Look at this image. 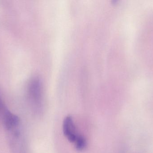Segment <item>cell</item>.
Returning <instances> with one entry per match:
<instances>
[{
  "instance_id": "1",
  "label": "cell",
  "mask_w": 153,
  "mask_h": 153,
  "mask_svg": "<svg viewBox=\"0 0 153 153\" xmlns=\"http://www.w3.org/2000/svg\"><path fill=\"white\" fill-rule=\"evenodd\" d=\"M30 100L34 105L39 106L41 103L42 89L40 80L35 77L30 82L28 89Z\"/></svg>"
},
{
  "instance_id": "2",
  "label": "cell",
  "mask_w": 153,
  "mask_h": 153,
  "mask_svg": "<svg viewBox=\"0 0 153 153\" xmlns=\"http://www.w3.org/2000/svg\"><path fill=\"white\" fill-rule=\"evenodd\" d=\"M3 124L6 131H8L20 125V119L18 116L13 114L4 106L2 110Z\"/></svg>"
},
{
  "instance_id": "3",
  "label": "cell",
  "mask_w": 153,
  "mask_h": 153,
  "mask_svg": "<svg viewBox=\"0 0 153 153\" xmlns=\"http://www.w3.org/2000/svg\"><path fill=\"white\" fill-rule=\"evenodd\" d=\"M63 132L65 137L71 143H75L79 135L76 133L73 118L71 116L65 117L63 124Z\"/></svg>"
},
{
  "instance_id": "4",
  "label": "cell",
  "mask_w": 153,
  "mask_h": 153,
  "mask_svg": "<svg viewBox=\"0 0 153 153\" xmlns=\"http://www.w3.org/2000/svg\"><path fill=\"white\" fill-rule=\"evenodd\" d=\"M74 143L76 150L78 151H83L86 146V141L85 138L79 135L76 138Z\"/></svg>"
},
{
  "instance_id": "5",
  "label": "cell",
  "mask_w": 153,
  "mask_h": 153,
  "mask_svg": "<svg viewBox=\"0 0 153 153\" xmlns=\"http://www.w3.org/2000/svg\"><path fill=\"white\" fill-rule=\"evenodd\" d=\"M4 106H5V105L4 103L3 102L1 98V96H0V113L1 112Z\"/></svg>"
}]
</instances>
